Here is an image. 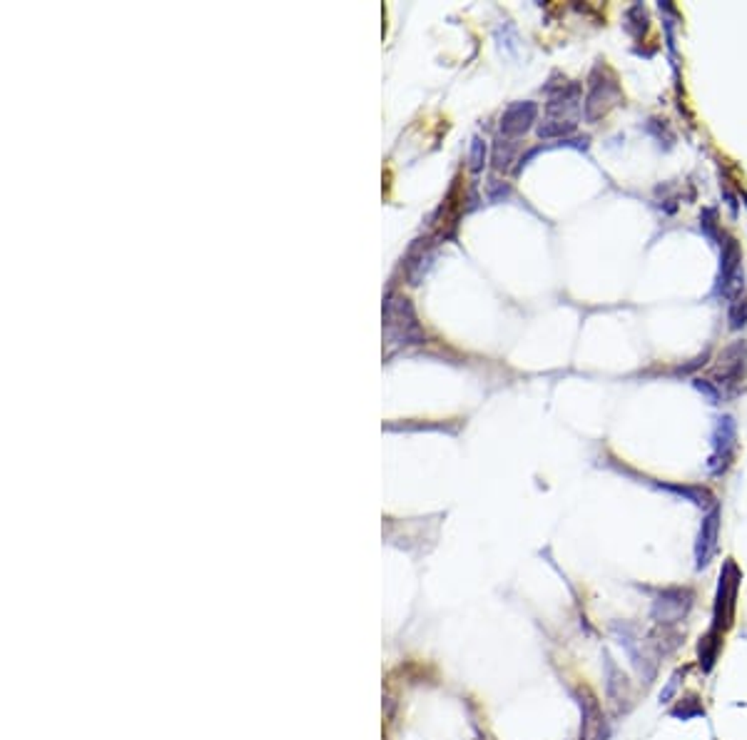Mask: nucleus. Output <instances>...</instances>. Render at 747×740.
I'll return each mask as SVG.
<instances>
[{
    "mask_svg": "<svg viewBox=\"0 0 747 740\" xmlns=\"http://www.w3.org/2000/svg\"><path fill=\"white\" fill-rule=\"evenodd\" d=\"M583 740H603L605 735V723H603V710L596 703V698L591 693H583Z\"/></svg>",
    "mask_w": 747,
    "mask_h": 740,
    "instance_id": "0eeeda50",
    "label": "nucleus"
},
{
    "mask_svg": "<svg viewBox=\"0 0 747 740\" xmlns=\"http://www.w3.org/2000/svg\"><path fill=\"white\" fill-rule=\"evenodd\" d=\"M483 160H486V145L483 140H473L471 143V157H468V168L473 170V172H479L481 168H483Z\"/></svg>",
    "mask_w": 747,
    "mask_h": 740,
    "instance_id": "1a4fd4ad",
    "label": "nucleus"
},
{
    "mask_svg": "<svg viewBox=\"0 0 747 740\" xmlns=\"http://www.w3.org/2000/svg\"><path fill=\"white\" fill-rule=\"evenodd\" d=\"M712 446H715V456H712V464H722V469L728 467L730 456L735 451V422L732 417H722L717 419L715 431H712ZM710 464V469H712Z\"/></svg>",
    "mask_w": 747,
    "mask_h": 740,
    "instance_id": "39448f33",
    "label": "nucleus"
},
{
    "mask_svg": "<svg viewBox=\"0 0 747 740\" xmlns=\"http://www.w3.org/2000/svg\"><path fill=\"white\" fill-rule=\"evenodd\" d=\"M618 102H620V87H618L616 78H610V80H596V78H591V93H588V100H585V118L591 120V123H596L600 115H605Z\"/></svg>",
    "mask_w": 747,
    "mask_h": 740,
    "instance_id": "7ed1b4c3",
    "label": "nucleus"
},
{
    "mask_svg": "<svg viewBox=\"0 0 747 740\" xmlns=\"http://www.w3.org/2000/svg\"><path fill=\"white\" fill-rule=\"evenodd\" d=\"M720 364H717V372H715V379L712 384L717 386H735V392H737V386L742 384V379H745V369H747V344L742 342H735L730 344L725 352L720 354Z\"/></svg>",
    "mask_w": 747,
    "mask_h": 740,
    "instance_id": "f03ea898",
    "label": "nucleus"
},
{
    "mask_svg": "<svg viewBox=\"0 0 747 740\" xmlns=\"http://www.w3.org/2000/svg\"><path fill=\"white\" fill-rule=\"evenodd\" d=\"M533 118H535L533 102H516V105H510L508 110L504 112V118H501V132L508 137L523 135V132L531 127Z\"/></svg>",
    "mask_w": 747,
    "mask_h": 740,
    "instance_id": "423d86ee",
    "label": "nucleus"
},
{
    "mask_svg": "<svg viewBox=\"0 0 747 740\" xmlns=\"http://www.w3.org/2000/svg\"><path fill=\"white\" fill-rule=\"evenodd\" d=\"M717 534H720V511L712 509L703 518V526H700V534H697V543H695L697 568L708 566L712 554L717 551Z\"/></svg>",
    "mask_w": 747,
    "mask_h": 740,
    "instance_id": "20e7f679",
    "label": "nucleus"
},
{
    "mask_svg": "<svg viewBox=\"0 0 747 740\" xmlns=\"http://www.w3.org/2000/svg\"><path fill=\"white\" fill-rule=\"evenodd\" d=\"M386 336L389 342H421L423 336L418 332V324L414 319V312H411V305L406 299H389L386 302Z\"/></svg>",
    "mask_w": 747,
    "mask_h": 740,
    "instance_id": "f257e3e1",
    "label": "nucleus"
},
{
    "mask_svg": "<svg viewBox=\"0 0 747 740\" xmlns=\"http://www.w3.org/2000/svg\"><path fill=\"white\" fill-rule=\"evenodd\" d=\"M747 319V305H745V299H742V294H737V297L732 299V309H730V324H732V330H740L742 324H745Z\"/></svg>",
    "mask_w": 747,
    "mask_h": 740,
    "instance_id": "6e6552de",
    "label": "nucleus"
},
{
    "mask_svg": "<svg viewBox=\"0 0 747 740\" xmlns=\"http://www.w3.org/2000/svg\"><path fill=\"white\" fill-rule=\"evenodd\" d=\"M695 389H697V392H703L705 397L710 399V404H720V401H722V394L717 392L715 384H712V381L697 379V381H695Z\"/></svg>",
    "mask_w": 747,
    "mask_h": 740,
    "instance_id": "9d476101",
    "label": "nucleus"
}]
</instances>
